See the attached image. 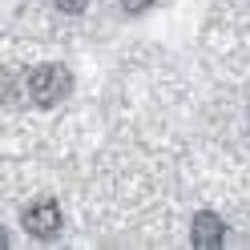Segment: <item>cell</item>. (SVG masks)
I'll return each instance as SVG.
<instances>
[{"instance_id": "6da1fadb", "label": "cell", "mask_w": 250, "mask_h": 250, "mask_svg": "<svg viewBox=\"0 0 250 250\" xmlns=\"http://www.w3.org/2000/svg\"><path fill=\"white\" fill-rule=\"evenodd\" d=\"M69 73L61 69V65H41L28 73V93H33V101L41 109H53L57 101H65V93H69Z\"/></svg>"}, {"instance_id": "7a4b0ae2", "label": "cell", "mask_w": 250, "mask_h": 250, "mask_svg": "<svg viewBox=\"0 0 250 250\" xmlns=\"http://www.w3.org/2000/svg\"><path fill=\"white\" fill-rule=\"evenodd\" d=\"M21 222H24V230L33 234V238H53V234L61 230V206L49 202V198H44V202H33V206L24 210Z\"/></svg>"}, {"instance_id": "3957f363", "label": "cell", "mask_w": 250, "mask_h": 250, "mask_svg": "<svg viewBox=\"0 0 250 250\" xmlns=\"http://www.w3.org/2000/svg\"><path fill=\"white\" fill-rule=\"evenodd\" d=\"M190 238H194V246H198V250H214V246H222V238H226L222 218H218V214H210V210H202V214L194 218Z\"/></svg>"}, {"instance_id": "277c9868", "label": "cell", "mask_w": 250, "mask_h": 250, "mask_svg": "<svg viewBox=\"0 0 250 250\" xmlns=\"http://www.w3.org/2000/svg\"><path fill=\"white\" fill-rule=\"evenodd\" d=\"M57 8H61V12H73V17H77V12H85V8H89V0H57Z\"/></svg>"}, {"instance_id": "5b68a950", "label": "cell", "mask_w": 250, "mask_h": 250, "mask_svg": "<svg viewBox=\"0 0 250 250\" xmlns=\"http://www.w3.org/2000/svg\"><path fill=\"white\" fill-rule=\"evenodd\" d=\"M149 4H153V0H121V8L129 12V17H137V12H146Z\"/></svg>"}]
</instances>
